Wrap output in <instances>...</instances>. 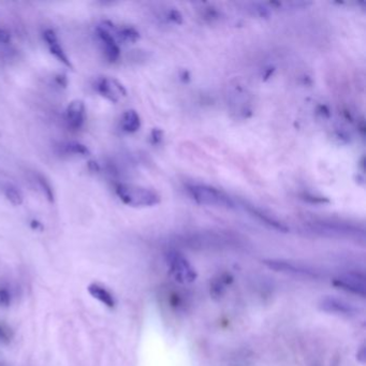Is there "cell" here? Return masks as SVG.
Segmentation results:
<instances>
[{
  "mask_svg": "<svg viewBox=\"0 0 366 366\" xmlns=\"http://www.w3.org/2000/svg\"><path fill=\"white\" fill-rule=\"evenodd\" d=\"M115 192L121 202L131 207H150L160 202V196L157 191L143 186L117 184Z\"/></svg>",
  "mask_w": 366,
  "mask_h": 366,
  "instance_id": "6da1fadb",
  "label": "cell"
},
{
  "mask_svg": "<svg viewBox=\"0 0 366 366\" xmlns=\"http://www.w3.org/2000/svg\"><path fill=\"white\" fill-rule=\"evenodd\" d=\"M188 191L195 201L201 205L226 208H232L234 206L233 200L226 192L212 186L193 184L188 186Z\"/></svg>",
  "mask_w": 366,
  "mask_h": 366,
  "instance_id": "7a4b0ae2",
  "label": "cell"
},
{
  "mask_svg": "<svg viewBox=\"0 0 366 366\" xmlns=\"http://www.w3.org/2000/svg\"><path fill=\"white\" fill-rule=\"evenodd\" d=\"M166 264L172 276L181 284H191L197 278L196 270L182 253L170 251L166 253Z\"/></svg>",
  "mask_w": 366,
  "mask_h": 366,
  "instance_id": "3957f363",
  "label": "cell"
},
{
  "mask_svg": "<svg viewBox=\"0 0 366 366\" xmlns=\"http://www.w3.org/2000/svg\"><path fill=\"white\" fill-rule=\"evenodd\" d=\"M96 90L107 101L116 103L120 97H126L127 91L125 86L113 77H101L96 83Z\"/></svg>",
  "mask_w": 366,
  "mask_h": 366,
  "instance_id": "277c9868",
  "label": "cell"
},
{
  "mask_svg": "<svg viewBox=\"0 0 366 366\" xmlns=\"http://www.w3.org/2000/svg\"><path fill=\"white\" fill-rule=\"evenodd\" d=\"M115 31L116 29L110 30L106 27H103V25H99L97 27V35L103 43L105 57L110 62L117 61L120 56V49L114 36Z\"/></svg>",
  "mask_w": 366,
  "mask_h": 366,
  "instance_id": "5b68a950",
  "label": "cell"
},
{
  "mask_svg": "<svg viewBox=\"0 0 366 366\" xmlns=\"http://www.w3.org/2000/svg\"><path fill=\"white\" fill-rule=\"evenodd\" d=\"M66 117L70 128L74 130H79L84 126L86 119V107L82 100H73L67 106Z\"/></svg>",
  "mask_w": 366,
  "mask_h": 366,
  "instance_id": "8992f818",
  "label": "cell"
},
{
  "mask_svg": "<svg viewBox=\"0 0 366 366\" xmlns=\"http://www.w3.org/2000/svg\"><path fill=\"white\" fill-rule=\"evenodd\" d=\"M43 39L46 40L48 47H49V50L53 56L56 58L58 61H60L63 66H66L67 68L73 69V64H72L71 60L69 59L68 55L66 54V52L63 51V49L59 44L56 32H55L53 29L44 30Z\"/></svg>",
  "mask_w": 366,
  "mask_h": 366,
  "instance_id": "52a82bcc",
  "label": "cell"
},
{
  "mask_svg": "<svg viewBox=\"0 0 366 366\" xmlns=\"http://www.w3.org/2000/svg\"><path fill=\"white\" fill-rule=\"evenodd\" d=\"M334 284L343 290L356 293V294H360L362 296H364L365 292H366L364 277H361L358 274L342 275V276L338 277V278H336Z\"/></svg>",
  "mask_w": 366,
  "mask_h": 366,
  "instance_id": "ba28073f",
  "label": "cell"
},
{
  "mask_svg": "<svg viewBox=\"0 0 366 366\" xmlns=\"http://www.w3.org/2000/svg\"><path fill=\"white\" fill-rule=\"evenodd\" d=\"M321 307H322V309L326 310V312L338 314V315L351 316L352 314L356 313V308H354L351 304L346 303L345 301H341V299L333 298V297H327L322 299V302H321Z\"/></svg>",
  "mask_w": 366,
  "mask_h": 366,
  "instance_id": "9c48e42d",
  "label": "cell"
},
{
  "mask_svg": "<svg viewBox=\"0 0 366 366\" xmlns=\"http://www.w3.org/2000/svg\"><path fill=\"white\" fill-rule=\"evenodd\" d=\"M87 290L94 298L98 299L100 303H102L106 307L113 308L115 306L114 296L109 290H106L104 287L94 283L87 287Z\"/></svg>",
  "mask_w": 366,
  "mask_h": 366,
  "instance_id": "30bf717a",
  "label": "cell"
},
{
  "mask_svg": "<svg viewBox=\"0 0 366 366\" xmlns=\"http://www.w3.org/2000/svg\"><path fill=\"white\" fill-rule=\"evenodd\" d=\"M121 128L128 133H135L141 128V118L135 110H128L123 114Z\"/></svg>",
  "mask_w": 366,
  "mask_h": 366,
  "instance_id": "8fae6325",
  "label": "cell"
},
{
  "mask_svg": "<svg viewBox=\"0 0 366 366\" xmlns=\"http://www.w3.org/2000/svg\"><path fill=\"white\" fill-rule=\"evenodd\" d=\"M266 264L270 265V268H273L277 271H288L289 273H295L296 275H301L304 274L306 276H308L310 274V271L303 268V266H298L297 264H291L288 262H284V261H275V260H271V261H266Z\"/></svg>",
  "mask_w": 366,
  "mask_h": 366,
  "instance_id": "7c38bea8",
  "label": "cell"
},
{
  "mask_svg": "<svg viewBox=\"0 0 366 366\" xmlns=\"http://www.w3.org/2000/svg\"><path fill=\"white\" fill-rule=\"evenodd\" d=\"M5 197L7 198L8 201L14 205V206H19L23 204L24 202V195L21 192L18 188L14 185H8L5 188Z\"/></svg>",
  "mask_w": 366,
  "mask_h": 366,
  "instance_id": "4fadbf2b",
  "label": "cell"
},
{
  "mask_svg": "<svg viewBox=\"0 0 366 366\" xmlns=\"http://www.w3.org/2000/svg\"><path fill=\"white\" fill-rule=\"evenodd\" d=\"M63 150L67 154H73V155H80V156H90L91 155V150L88 149V147L84 144L80 143V142H75V141H71V142H67L62 145Z\"/></svg>",
  "mask_w": 366,
  "mask_h": 366,
  "instance_id": "5bb4252c",
  "label": "cell"
},
{
  "mask_svg": "<svg viewBox=\"0 0 366 366\" xmlns=\"http://www.w3.org/2000/svg\"><path fill=\"white\" fill-rule=\"evenodd\" d=\"M37 182L39 184V187L41 188L42 192L48 199V201L50 203H54L55 202V191H54V188H53L51 182L47 179V176H44L43 174H40V173L37 174Z\"/></svg>",
  "mask_w": 366,
  "mask_h": 366,
  "instance_id": "9a60e30c",
  "label": "cell"
},
{
  "mask_svg": "<svg viewBox=\"0 0 366 366\" xmlns=\"http://www.w3.org/2000/svg\"><path fill=\"white\" fill-rule=\"evenodd\" d=\"M250 212L253 214V216L258 217L261 221H263V223H265L266 225H270L271 227H273L275 229H278V230H286V228L282 225V223H279V221H277L276 219L272 218L271 216L266 215L265 213L262 212V210H259V209H256L254 207H252V208H250Z\"/></svg>",
  "mask_w": 366,
  "mask_h": 366,
  "instance_id": "2e32d148",
  "label": "cell"
},
{
  "mask_svg": "<svg viewBox=\"0 0 366 366\" xmlns=\"http://www.w3.org/2000/svg\"><path fill=\"white\" fill-rule=\"evenodd\" d=\"M115 33L121 40L127 42H137L140 38V33L132 27H121L116 29Z\"/></svg>",
  "mask_w": 366,
  "mask_h": 366,
  "instance_id": "e0dca14e",
  "label": "cell"
},
{
  "mask_svg": "<svg viewBox=\"0 0 366 366\" xmlns=\"http://www.w3.org/2000/svg\"><path fill=\"white\" fill-rule=\"evenodd\" d=\"M13 337V333L6 325L0 324V341L4 343H9Z\"/></svg>",
  "mask_w": 366,
  "mask_h": 366,
  "instance_id": "ac0fdd59",
  "label": "cell"
},
{
  "mask_svg": "<svg viewBox=\"0 0 366 366\" xmlns=\"http://www.w3.org/2000/svg\"><path fill=\"white\" fill-rule=\"evenodd\" d=\"M11 304V294L6 288H0V306L8 307Z\"/></svg>",
  "mask_w": 366,
  "mask_h": 366,
  "instance_id": "d6986e66",
  "label": "cell"
},
{
  "mask_svg": "<svg viewBox=\"0 0 366 366\" xmlns=\"http://www.w3.org/2000/svg\"><path fill=\"white\" fill-rule=\"evenodd\" d=\"M55 82L58 84V86L66 88L67 86H68V77H67L66 74L59 73L55 76Z\"/></svg>",
  "mask_w": 366,
  "mask_h": 366,
  "instance_id": "ffe728a7",
  "label": "cell"
},
{
  "mask_svg": "<svg viewBox=\"0 0 366 366\" xmlns=\"http://www.w3.org/2000/svg\"><path fill=\"white\" fill-rule=\"evenodd\" d=\"M11 41V35L10 32L7 31L6 29L0 28V43H9Z\"/></svg>",
  "mask_w": 366,
  "mask_h": 366,
  "instance_id": "44dd1931",
  "label": "cell"
},
{
  "mask_svg": "<svg viewBox=\"0 0 366 366\" xmlns=\"http://www.w3.org/2000/svg\"><path fill=\"white\" fill-rule=\"evenodd\" d=\"M87 168H88V170H90V171L93 172V173H97V172L100 171V165H99V163H98L97 161H95V160L88 161Z\"/></svg>",
  "mask_w": 366,
  "mask_h": 366,
  "instance_id": "7402d4cb",
  "label": "cell"
},
{
  "mask_svg": "<svg viewBox=\"0 0 366 366\" xmlns=\"http://www.w3.org/2000/svg\"><path fill=\"white\" fill-rule=\"evenodd\" d=\"M30 227L33 230H39V231L43 230V225L40 223V221H38L37 219H33V220L30 221Z\"/></svg>",
  "mask_w": 366,
  "mask_h": 366,
  "instance_id": "603a6c76",
  "label": "cell"
}]
</instances>
